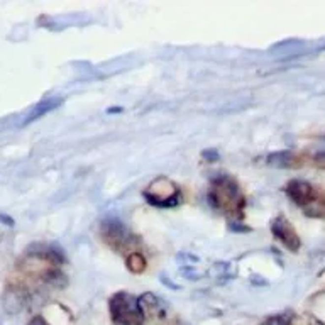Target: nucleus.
<instances>
[{
	"label": "nucleus",
	"mask_w": 325,
	"mask_h": 325,
	"mask_svg": "<svg viewBox=\"0 0 325 325\" xmlns=\"http://www.w3.org/2000/svg\"><path fill=\"white\" fill-rule=\"evenodd\" d=\"M286 195L307 213L308 217H325V192L301 179H292L285 188Z\"/></svg>",
	"instance_id": "1"
},
{
	"label": "nucleus",
	"mask_w": 325,
	"mask_h": 325,
	"mask_svg": "<svg viewBox=\"0 0 325 325\" xmlns=\"http://www.w3.org/2000/svg\"><path fill=\"white\" fill-rule=\"evenodd\" d=\"M109 312L116 325H143L144 308L141 298H136L125 292L116 293L109 300Z\"/></svg>",
	"instance_id": "2"
},
{
	"label": "nucleus",
	"mask_w": 325,
	"mask_h": 325,
	"mask_svg": "<svg viewBox=\"0 0 325 325\" xmlns=\"http://www.w3.org/2000/svg\"><path fill=\"white\" fill-rule=\"evenodd\" d=\"M208 200L215 208L240 212L244 207V197L239 192V186L231 177L220 175L213 179L212 188L208 192Z\"/></svg>",
	"instance_id": "3"
},
{
	"label": "nucleus",
	"mask_w": 325,
	"mask_h": 325,
	"mask_svg": "<svg viewBox=\"0 0 325 325\" xmlns=\"http://www.w3.org/2000/svg\"><path fill=\"white\" fill-rule=\"evenodd\" d=\"M271 232H273L276 239L281 240L286 249H290L292 252H296L300 249V244H301L300 237H298V234L295 232L293 225L290 224L285 217H276V219L273 220V224H271Z\"/></svg>",
	"instance_id": "4"
},
{
	"label": "nucleus",
	"mask_w": 325,
	"mask_h": 325,
	"mask_svg": "<svg viewBox=\"0 0 325 325\" xmlns=\"http://www.w3.org/2000/svg\"><path fill=\"white\" fill-rule=\"evenodd\" d=\"M102 234H104L105 240L110 244V246H127V242L131 240V234L129 231L124 227L120 220L117 219H105L104 224H102Z\"/></svg>",
	"instance_id": "5"
},
{
	"label": "nucleus",
	"mask_w": 325,
	"mask_h": 325,
	"mask_svg": "<svg viewBox=\"0 0 325 325\" xmlns=\"http://www.w3.org/2000/svg\"><path fill=\"white\" fill-rule=\"evenodd\" d=\"M63 104V98L59 97H49V98H44L43 102H39V104H36L30 109L29 116L24 118V124H30L32 120H37V118H41L46 114H49L51 110H55L56 107H59Z\"/></svg>",
	"instance_id": "6"
},
{
	"label": "nucleus",
	"mask_w": 325,
	"mask_h": 325,
	"mask_svg": "<svg viewBox=\"0 0 325 325\" xmlns=\"http://www.w3.org/2000/svg\"><path fill=\"white\" fill-rule=\"evenodd\" d=\"M127 267L132 273H143L146 269V259L141 254H131L127 258Z\"/></svg>",
	"instance_id": "7"
},
{
	"label": "nucleus",
	"mask_w": 325,
	"mask_h": 325,
	"mask_svg": "<svg viewBox=\"0 0 325 325\" xmlns=\"http://www.w3.org/2000/svg\"><path fill=\"white\" fill-rule=\"evenodd\" d=\"M263 325H292V315L290 313H278V315L266 319Z\"/></svg>",
	"instance_id": "8"
},
{
	"label": "nucleus",
	"mask_w": 325,
	"mask_h": 325,
	"mask_svg": "<svg viewBox=\"0 0 325 325\" xmlns=\"http://www.w3.org/2000/svg\"><path fill=\"white\" fill-rule=\"evenodd\" d=\"M28 325H49V324L46 322L43 317H34V319L30 320V322H29Z\"/></svg>",
	"instance_id": "9"
}]
</instances>
